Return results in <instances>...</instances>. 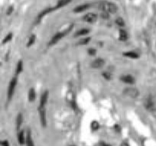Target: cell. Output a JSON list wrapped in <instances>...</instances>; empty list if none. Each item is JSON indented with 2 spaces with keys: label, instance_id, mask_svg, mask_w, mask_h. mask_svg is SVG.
<instances>
[{
  "label": "cell",
  "instance_id": "6da1fadb",
  "mask_svg": "<svg viewBox=\"0 0 156 146\" xmlns=\"http://www.w3.org/2000/svg\"><path fill=\"white\" fill-rule=\"evenodd\" d=\"M100 9L103 12H106L108 14H115L118 11V7L115 4L106 1L100 2Z\"/></svg>",
  "mask_w": 156,
  "mask_h": 146
},
{
  "label": "cell",
  "instance_id": "7a4b0ae2",
  "mask_svg": "<svg viewBox=\"0 0 156 146\" xmlns=\"http://www.w3.org/2000/svg\"><path fill=\"white\" fill-rule=\"evenodd\" d=\"M72 28H73V25H71V26L69 27V28H67V30H65L64 31H62V32H58V33H57L56 34H55V35L53 36V37L51 38V40L50 41V42H49V44H48L49 46H51V45H55L56 43H58V42L59 41L61 38H62V37H64V36H65L66 34L69 32V31H70V30Z\"/></svg>",
  "mask_w": 156,
  "mask_h": 146
},
{
  "label": "cell",
  "instance_id": "3957f363",
  "mask_svg": "<svg viewBox=\"0 0 156 146\" xmlns=\"http://www.w3.org/2000/svg\"><path fill=\"white\" fill-rule=\"evenodd\" d=\"M16 84H17V79L16 77L12 78V80L10 81L9 86L8 88V99L9 100H11L13 94H14L15 89H16Z\"/></svg>",
  "mask_w": 156,
  "mask_h": 146
},
{
  "label": "cell",
  "instance_id": "277c9868",
  "mask_svg": "<svg viewBox=\"0 0 156 146\" xmlns=\"http://www.w3.org/2000/svg\"><path fill=\"white\" fill-rule=\"evenodd\" d=\"M39 116H40V122L43 127L47 126V117H46L45 107H39Z\"/></svg>",
  "mask_w": 156,
  "mask_h": 146
},
{
  "label": "cell",
  "instance_id": "5b68a950",
  "mask_svg": "<svg viewBox=\"0 0 156 146\" xmlns=\"http://www.w3.org/2000/svg\"><path fill=\"white\" fill-rule=\"evenodd\" d=\"M124 93L131 98H136L139 95V90L136 88H133V87H128V88L125 89Z\"/></svg>",
  "mask_w": 156,
  "mask_h": 146
},
{
  "label": "cell",
  "instance_id": "8992f818",
  "mask_svg": "<svg viewBox=\"0 0 156 146\" xmlns=\"http://www.w3.org/2000/svg\"><path fill=\"white\" fill-rule=\"evenodd\" d=\"M97 15L92 12L87 13V14H86L83 17V20L84 21V22H89V23H94V22H95L96 21H97Z\"/></svg>",
  "mask_w": 156,
  "mask_h": 146
},
{
  "label": "cell",
  "instance_id": "52a82bcc",
  "mask_svg": "<svg viewBox=\"0 0 156 146\" xmlns=\"http://www.w3.org/2000/svg\"><path fill=\"white\" fill-rule=\"evenodd\" d=\"M105 64V61L103 59L101 58H97V59L94 60L92 63H91V67L93 68H100V67H103V65Z\"/></svg>",
  "mask_w": 156,
  "mask_h": 146
},
{
  "label": "cell",
  "instance_id": "ba28073f",
  "mask_svg": "<svg viewBox=\"0 0 156 146\" xmlns=\"http://www.w3.org/2000/svg\"><path fill=\"white\" fill-rule=\"evenodd\" d=\"M48 98V92L45 91L42 95L40 99V106L39 107H45V105L47 104Z\"/></svg>",
  "mask_w": 156,
  "mask_h": 146
},
{
  "label": "cell",
  "instance_id": "9c48e42d",
  "mask_svg": "<svg viewBox=\"0 0 156 146\" xmlns=\"http://www.w3.org/2000/svg\"><path fill=\"white\" fill-rule=\"evenodd\" d=\"M121 80L122 82L126 83V84H133L135 83V79L133 77H132L131 75H124L121 77Z\"/></svg>",
  "mask_w": 156,
  "mask_h": 146
},
{
  "label": "cell",
  "instance_id": "30bf717a",
  "mask_svg": "<svg viewBox=\"0 0 156 146\" xmlns=\"http://www.w3.org/2000/svg\"><path fill=\"white\" fill-rule=\"evenodd\" d=\"M89 4H83V5H79V6L76 7V8L73 9V12L76 13H80V12H82L85 11V10L87 9L88 8L90 7Z\"/></svg>",
  "mask_w": 156,
  "mask_h": 146
},
{
  "label": "cell",
  "instance_id": "8fae6325",
  "mask_svg": "<svg viewBox=\"0 0 156 146\" xmlns=\"http://www.w3.org/2000/svg\"><path fill=\"white\" fill-rule=\"evenodd\" d=\"M70 2H71V0H59L56 6H55V9H61L65 5H68Z\"/></svg>",
  "mask_w": 156,
  "mask_h": 146
},
{
  "label": "cell",
  "instance_id": "7c38bea8",
  "mask_svg": "<svg viewBox=\"0 0 156 146\" xmlns=\"http://www.w3.org/2000/svg\"><path fill=\"white\" fill-rule=\"evenodd\" d=\"M25 143H26L27 146H34V141H33L32 137H31V132L28 131V133H27L26 136V140H25Z\"/></svg>",
  "mask_w": 156,
  "mask_h": 146
},
{
  "label": "cell",
  "instance_id": "4fadbf2b",
  "mask_svg": "<svg viewBox=\"0 0 156 146\" xmlns=\"http://www.w3.org/2000/svg\"><path fill=\"white\" fill-rule=\"evenodd\" d=\"M28 100H29V102H33L34 100H35V96H36V94H35V90H34V88H31L29 90V91H28Z\"/></svg>",
  "mask_w": 156,
  "mask_h": 146
},
{
  "label": "cell",
  "instance_id": "5bb4252c",
  "mask_svg": "<svg viewBox=\"0 0 156 146\" xmlns=\"http://www.w3.org/2000/svg\"><path fill=\"white\" fill-rule=\"evenodd\" d=\"M25 140H26V138L25 137V135H24L23 131H21L19 132V135H18V141H19V143L20 144H24L25 143Z\"/></svg>",
  "mask_w": 156,
  "mask_h": 146
},
{
  "label": "cell",
  "instance_id": "9a60e30c",
  "mask_svg": "<svg viewBox=\"0 0 156 146\" xmlns=\"http://www.w3.org/2000/svg\"><path fill=\"white\" fill-rule=\"evenodd\" d=\"M89 32L90 30L88 28H81V29H80L79 31L75 33L74 36L75 37H76V36H83L87 34Z\"/></svg>",
  "mask_w": 156,
  "mask_h": 146
},
{
  "label": "cell",
  "instance_id": "2e32d148",
  "mask_svg": "<svg viewBox=\"0 0 156 146\" xmlns=\"http://www.w3.org/2000/svg\"><path fill=\"white\" fill-rule=\"evenodd\" d=\"M22 122H23V117H22V114L19 113V115H18L17 118H16V128H17L18 130H19V129L21 128V126H22Z\"/></svg>",
  "mask_w": 156,
  "mask_h": 146
},
{
  "label": "cell",
  "instance_id": "e0dca14e",
  "mask_svg": "<svg viewBox=\"0 0 156 146\" xmlns=\"http://www.w3.org/2000/svg\"><path fill=\"white\" fill-rule=\"evenodd\" d=\"M123 55L124 56L128 57V58H133V59H137V58H139V55L134 52H125V53H123Z\"/></svg>",
  "mask_w": 156,
  "mask_h": 146
},
{
  "label": "cell",
  "instance_id": "ac0fdd59",
  "mask_svg": "<svg viewBox=\"0 0 156 146\" xmlns=\"http://www.w3.org/2000/svg\"><path fill=\"white\" fill-rule=\"evenodd\" d=\"M127 37H128V36H127L126 31L123 29L119 30V40L122 41H125L127 40Z\"/></svg>",
  "mask_w": 156,
  "mask_h": 146
},
{
  "label": "cell",
  "instance_id": "d6986e66",
  "mask_svg": "<svg viewBox=\"0 0 156 146\" xmlns=\"http://www.w3.org/2000/svg\"><path fill=\"white\" fill-rule=\"evenodd\" d=\"M22 70H23V63H22V61H19L16 65V74H19L22 71Z\"/></svg>",
  "mask_w": 156,
  "mask_h": 146
},
{
  "label": "cell",
  "instance_id": "ffe728a7",
  "mask_svg": "<svg viewBox=\"0 0 156 146\" xmlns=\"http://www.w3.org/2000/svg\"><path fill=\"white\" fill-rule=\"evenodd\" d=\"M35 35L34 34H31V36H30L29 39H28V43H27L26 46L28 47V48H29V47H31V45H34V43L35 42Z\"/></svg>",
  "mask_w": 156,
  "mask_h": 146
},
{
  "label": "cell",
  "instance_id": "44dd1931",
  "mask_svg": "<svg viewBox=\"0 0 156 146\" xmlns=\"http://www.w3.org/2000/svg\"><path fill=\"white\" fill-rule=\"evenodd\" d=\"M90 127L92 129V130L96 131L100 128V124H99L97 121H93L90 124Z\"/></svg>",
  "mask_w": 156,
  "mask_h": 146
},
{
  "label": "cell",
  "instance_id": "7402d4cb",
  "mask_svg": "<svg viewBox=\"0 0 156 146\" xmlns=\"http://www.w3.org/2000/svg\"><path fill=\"white\" fill-rule=\"evenodd\" d=\"M115 23H116L117 25H119L120 27H123L125 25V22L121 17H118L115 19Z\"/></svg>",
  "mask_w": 156,
  "mask_h": 146
},
{
  "label": "cell",
  "instance_id": "603a6c76",
  "mask_svg": "<svg viewBox=\"0 0 156 146\" xmlns=\"http://www.w3.org/2000/svg\"><path fill=\"white\" fill-rule=\"evenodd\" d=\"M12 33H9V34L5 36V38L3 39V41H2V44L8 43V42H9L10 41L12 40Z\"/></svg>",
  "mask_w": 156,
  "mask_h": 146
},
{
  "label": "cell",
  "instance_id": "cb8c5ba5",
  "mask_svg": "<svg viewBox=\"0 0 156 146\" xmlns=\"http://www.w3.org/2000/svg\"><path fill=\"white\" fill-rule=\"evenodd\" d=\"M90 37H85V38L82 39V40L80 41V42H79V45H87V44L90 42Z\"/></svg>",
  "mask_w": 156,
  "mask_h": 146
},
{
  "label": "cell",
  "instance_id": "d4e9b609",
  "mask_svg": "<svg viewBox=\"0 0 156 146\" xmlns=\"http://www.w3.org/2000/svg\"><path fill=\"white\" fill-rule=\"evenodd\" d=\"M103 77L106 80H111V78H112V75H111L109 72H103Z\"/></svg>",
  "mask_w": 156,
  "mask_h": 146
},
{
  "label": "cell",
  "instance_id": "484cf974",
  "mask_svg": "<svg viewBox=\"0 0 156 146\" xmlns=\"http://www.w3.org/2000/svg\"><path fill=\"white\" fill-rule=\"evenodd\" d=\"M13 9H14V7H13L12 5H10V6L9 7L8 10H7V12H6L7 15H8V16H9V15H11L12 13Z\"/></svg>",
  "mask_w": 156,
  "mask_h": 146
},
{
  "label": "cell",
  "instance_id": "4316f807",
  "mask_svg": "<svg viewBox=\"0 0 156 146\" xmlns=\"http://www.w3.org/2000/svg\"><path fill=\"white\" fill-rule=\"evenodd\" d=\"M96 52H97V51L94 48H90L89 50H88V53L90 55H94L96 54Z\"/></svg>",
  "mask_w": 156,
  "mask_h": 146
},
{
  "label": "cell",
  "instance_id": "83f0119b",
  "mask_svg": "<svg viewBox=\"0 0 156 146\" xmlns=\"http://www.w3.org/2000/svg\"><path fill=\"white\" fill-rule=\"evenodd\" d=\"M1 145L2 146H10V144L7 140H4V141H1Z\"/></svg>",
  "mask_w": 156,
  "mask_h": 146
},
{
  "label": "cell",
  "instance_id": "f1b7e54d",
  "mask_svg": "<svg viewBox=\"0 0 156 146\" xmlns=\"http://www.w3.org/2000/svg\"><path fill=\"white\" fill-rule=\"evenodd\" d=\"M114 127H115V130H116V132H120V127H119V126H118V125H115V126H114Z\"/></svg>",
  "mask_w": 156,
  "mask_h": 146
},
{
  "label": "cell",
  "instance_id": "f546056e",
  "mask_svg": "<svg viewBox=\"0 0 156 146\" xmlns=\"http://www.w3.org/2000/svg\"><path fill=\"white\" fill-rule=\"evenodd\" d=\"M120 146H129V144L126 142H122V144H121Z\"/></svg>",
  "mask_w": 156,
  "mask_h": 146
}]
</instances>
